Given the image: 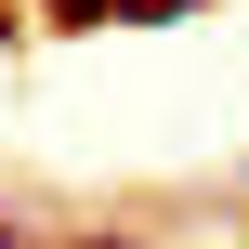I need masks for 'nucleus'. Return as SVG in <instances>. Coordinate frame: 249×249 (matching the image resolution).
I'll return each mask as SVG.
<instances>
[{
    "instance_id": "nucleus-1",
    "label": "nucleus",
    "mask_w": 249,
    "mask_h": 249,
    "mask_svg": "<svg viewBox=\"0 0 249 249\" xmlns=\"http://www.w3.org/2000/svg\"><path fill=\"white\" fill-rule=\"evenodd\" d=\"M39 26H131V0H39Z\"/></svg>"
},
{
    "instance_id": "nucleus-2",
    "label": "nucleus",
    "mask_w": 249,
    "mask_h": 249,
    "mask_svg": "<svg viewBox=\"0 0 249 249\" xmlns=\"http://www.w3.org/2000/svg\"><path fill=\"white\" fill-rule=\"evenodd\" d=\"M184 13H210V0H131V26H184Z\"/></svg>"
},
{
    "instance_id": "nucleus-3",
    "label": "nucleus",
    "mask_w": 249,
    "mask_h": 249,
    "mask_svg": "<svg viewBox=\"0 0 249 249\" xmlns=\"http://www.w3.org/2000/svg\"><path fill=\"white\" fill-rule=\"evenodd\" d=\"M26 26H39V0H0V53H13V39H26Z\"/></svg>"
},
{
    "instance_id": "nucleus-4",
    "label": "nucleus",
    "mask_w": 249,
    "mask_h": 249,
    "mask_svg": "<svg viewBox=\"0 0 249 249\" xmlns=\"http://www.w3.org/2000/svg\"><path fill=\"white\" fill-rule=\"evenodd\" d=\"M0 249H66V236H39V223H13V210H0Z\"/></svg>"
},
{
    "instance_id": "nucleus-5",
    "label": "nucleus",
    "mask_w": 249,
    "mask_h": 249,
    "mask_svg": "<svg viewBox=\"0 0 249 249\" xmlns=\"http://www.w3.org/2000/svg\"><path fill=\"white\" fill-rule=\"evenodd\" d=\"M66 249H144V236H105V223H92V236H66Z\"/></svg>"
}]
</instances>
